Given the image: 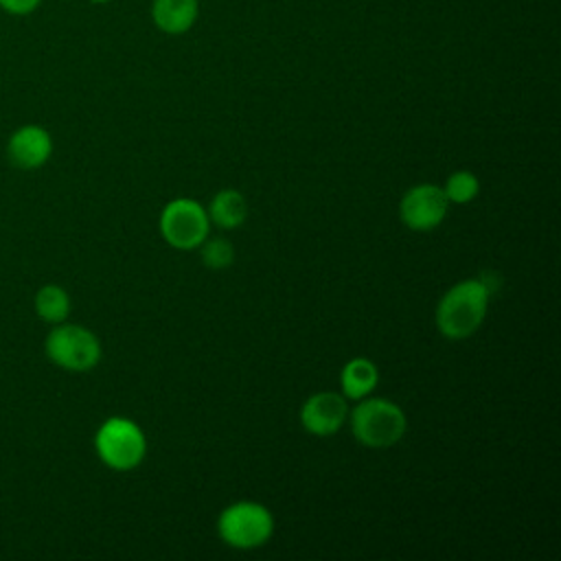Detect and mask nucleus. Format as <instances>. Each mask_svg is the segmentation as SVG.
I'll return each instance as SVG.
<instances>
[{"instance_id": "nucleus-2", "label": "nucleus", "mask_w": 561, "mask_h": 561, "mask_svg": "<svg viewBox=\"0 0 561 561\" xmlns=\"http://www.w3.org/2000/svg\"><path fill=\"white\" fill-rule=\"evenodd\" d=\"M408 421L403 410L388 399H359L351 412L353 436L366 447H390L405 434Z\"/></svg>"}, {"instance_id": "nucleus-5", "label": "nucleus", "mask_w": 561, "mask_h": 561, "mask_svg": "<svg viewBox=\"0 0 561 561\" xmlns=\"http://www.w3.org/2000/svg\"><path fill=\"white\" fill-rule=\"evenodd\" d=\"M46 355L61 368L83 373L101 359V344L96 335L79 324H61L46 337Z\"/></svg>"}, {"instance_id": "nucleus-15", "label": "nucleus", "mask_w": 561, "mask_h": 561, "mask_svg": "<svg viewBox=\"0 0 561 561\" xmlns=\"http://www.w3.org/2000/svg\"><path fill=\"white\" fill-rule=\"evenodd\" d=\"M202 261L210 270H224L232 265L234 250L226 239H206L202 243Z\"/></svg>"}, {"instance_id": "nucleus-4", "label": "nucleus", "mask_w": 561, "mask_h": 561, "mask_svg": "<svg viewBox=\"0 0 561 561\" xmlns=\"http://www.w3.org/2000/svg\"><path fill=\"white\" fill-rule=\"evenodd\" d=\"M94 447L99 458L107 467L127 471L140 465V460L145 458L147 440L142 430L134 421L123 416H112L99 427L94 436Z\"/></svg>"}, {"instance_id": "nucleus-3", "label": "nucleus", "mask_w": 561, "mask_h": 561, "mask_svg": "<svg viewBox=\"0 0 561 561\" xmlns=\"http://www.w3.org/2000/svg\"><path fill=\"white\" fill-rule=\"evenodd\" d=\"M274 530L272 513L256 502H234L219 513V537L239 550H252L263 546Z\"/></svg>"}, {"instance_id": "nucleus-14", "label": "nucleus", "mask_w": 561, "mask_h": 561, "mask_svg": "<svg viewBox=\"0 0 561 561\" xmlns=\"http://www.w3.org/2000/svg\"><path fill=\"white\" fill-rule=\"evenodd\" d=\"M478 191H480V182L471 171L451 173L443 186L447 202H454V204L471 202L478 195Z\"/></svg>"}, {"instance_id": "nucleus-6", "label": "nucleus", "mask_w": 561, "mask_h": 561, "mask_svg": "<svg viewBox=\"0 0 561 561\" xmlns=\"http://www.w3.org/2000/svg\"><path fill=\"white\" fill-rule=\"evenodd\" d=\"M208 213L193 199L180 197L169 202L160 215L164 241L178 250H193L208 239Z\"/></svg>"}, {"instance_id": "nucleus-11", "label": "nucleus", "mask_w": 561, "mask_h": 561, "mask_svg": "<svg viewBox=\"0 0 561 561\" xmlns=\"http://www.w3.org/2000/svg\"><path fill=\"white\" fill-rule=\"evenodd\" d=\"M377 381H379L377 366L366 357H355V359L346 362L340 373V386H342L344 397L355 399V401L368 397L375 390Z\"/></svg>"}, {"instance_id": "nucleus-16", "label": "nucleus", "mask_w": 561, "mask_h": 561, "mask_svg": "<svg viewBox=\"0 0 561 561\" xmlns=\"http://www.w3.org/2000/svg\"><path fill=\"white\" fill-rule=\"evenodd\" d=\"M42 0H0V9L9 15H28L39 9Z\"/></svg>"}, {"instance_id": "nucleus-1", "label": "nucleus", "mask_w": 561, "mask_h": 561, "mask_svg": "<svg viewBox=\"0 0 561 561\" xmlns=\"http://www.w3.org/2000/svg\"><path fill=\"white\" fill-rule=\"evenodd\" d=\"M489 307V285L480 278H467L454 285L436 307V327L449 340L473 335Z\"/></svg>"}, {"instance_id": "nucleus-7", "label": "nucleus", "mask_w": 561, "mask_h": 561, "mask_svg": "<svg viewBox=\"0 0 561 561\" xmlns=\"http://www.w3.org/2000/svg\"><path fill=\"white\" fill-rule=\"evenodd\" d=\"M447 197L440 186L436 184H416L412 186L401 204H399V215L401 221L416 232H425L436 228L445 215H447Z\"/></svg>"}, {"instance_id": "nucleus-9", "label": "nucleus", "mask_w": 561, "mask_h": 561, "mask_svg": "<svg viewBox=\"0 0 561 561\" xmlns=\"http://www.w3.org/2000/svg\"><path fill=\"white\" fill-rule=\"evenodd\" d=\"M7 151L15 167L37 169L48 160L53 151V140L44 127L24 125L11 136Z\"/></svg>"}, {"instance_id": "nucleus-17", "label": "nucleus", "mask_w": 561, "mask_h": 561, "mask_svg": "<svg viewBox=\"0 0 561 561\" xmlns=\"http://www.w3.org/2000/svg\"><path fill=\"white\" fill-rule=\"evenodd\" d=\"M90 2H94V4H105V2H112V0H90Z\"/></svg>"}, {"instance_id": "nucleus-8", "label": "nucleus", "mask_w": 561, "mask_h": 561, "mask_svg": "<svg viewBox=\"0 0 561 561\" xmlns=\"http://www.w3.org/2000/svg\"><path fill=\"white\" fill-rule=\"evenodd\" d=\"M348 416L346 399L335 392H316L300 408V423L313 436L335 434Z\"/></svg>"}, {"instance_id": "nucleus-13", "label": "nucleus", "mask_w": 561, "mask_h": 561, "mask_svg": "<svg viewBox=\"0 0 561 561\" xmlns=\"http://www.w3.org/2000/svg\"><path fill=\"white\" fill-rule=\"evenodd\" d=\"M35 311L46 322H61L70 311V298L59 285H44L35 296Z\"/></svg>"}, {"instance_id": "nucleus-10", "label": "nucleus", "mask_w": 561, "mask_h": 561, "mask_svg": "<svg viewBox=\"0 0 561 561\" xmlns=\"http://www.w3.org/2000/svg\"><path fill=\"white\" fill-rule=\"evenodd\" d=\"M199 15V0H153L151 20L167 35H182L193 28Z\"/></svg>"}, {"instance_id": "nucleus-12", "label": "nucleus", "mask_w": 561, "mask_h": 561, "mask_svg": "<svg viewBox=\"0 0 561 561\" xmlns=\"http://www.w3.org/2000/svg\"><path fill=\"white\" fill-rule=\"evenodd\" d=\"M208 219L226 230L239 228L245 217H248V204L245 197L234 191V188H224L219 193H215V197L210 199V208L206 210Z\"/></svg>"}]
</instances>
